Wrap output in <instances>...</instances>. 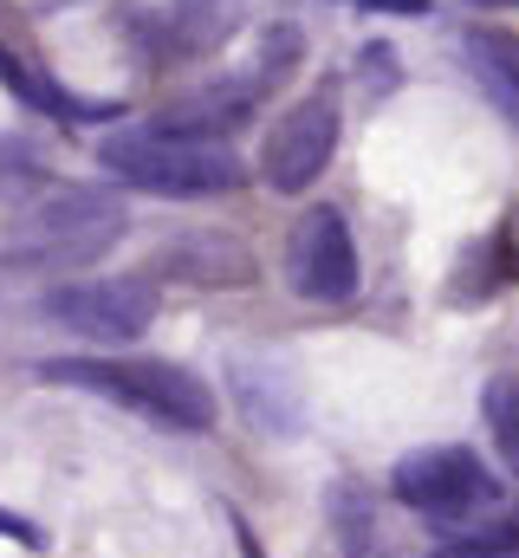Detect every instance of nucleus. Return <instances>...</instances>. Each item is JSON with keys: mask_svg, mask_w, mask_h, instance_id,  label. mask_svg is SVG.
Segmentation results:
<instances>
[{"mask_svg": "<svg viewBox=\"0 0 519 558\" xmlns=\"http://www.w3.org/2000/svg\"><path fill=\"white\" fill-rule=\"evenodd\" d=\"M130 234V208L118 189H52L39 195L26 215H13V228L0 234V267L33 279H72L98 267L118 241Z\"/></svg>", "mask_w": 519, "mask_h": 558, "instance_id": "f257e3e1", "label": "nucleus"}, {"mask_svg": "<svg viewBox=\"0 0 519 558\" xmlns=\"http://www.w3.org/2000/svg\"><path fill=\"white\" fill-rule=\"evenodd\" d=\"M98 169L118 175L124 189L162 195V202H208V195H234L248 182V162L221 137H189V131H162V124H124V131L98 137Z\"/></svg>", "mask_w": 519, "mask_h": 558, "instance_id": "f03ea898", "label": "nucleus"}, {"mask_svg": "<svg viewBox=\"0 0 519 558\" xmlns=\"http://www.w3.org/2000/svg\"><path fill=\"white\" fill-rule=\"evenodd\" d=\"M46 384H72V390H92L105 403H124L136 416L162 422L169 435H202L215 428V390L182 371V364H162V357H52L39 364Z\"/></svg>", "mask_w": 519, "mask_h": 558, "instance_id": "7ed1b4c3", "label": "nucleus"}, {"mask_svg": "<svg viewBox=\"0 0 519 558\" xmlns=\"http://www.w3.org/2000/svg\"><path fill=\"white\" fill-rule=\"evenodd\" d=\"M389 494H396L409 513L435 520V526H461V520H481V513L500 507L494 468H487L474 448H461V441L409 448V454L389 468Z\"/></svg>", "mask_w": 519, "mask_h": 558, "instance_id": "20e7f679", "label": "nucleus"}, {"mask_svg": "<svg viewBox=\"0 0 519 558\" xmlns=\"http://www.w3.org/2000/svg\"><path fill=\"white\" fill-rule=\"evenodd\" d=\"M162 312V286L156 274H98V279H52L39 292V318L92 338V344H130L156 325Z\"/></svg>", "mask_w": 519, "mask_h": 558, "instance_id": "39448f33", "label": "nucleus"}, {"mask_svg": "<svg viewBox=\"0 0 519 558\" xmlns=\"http://www.w3.org/2000/svg\"><path fill=\"white\" fill-rule=\"evenodd\" d=\"M338 137H345V98H338V85L325 78V85H312L299 105H286V111L273 118V131L260 143V182H266L273 195H305V189L331 169Z\"/></svg>", "mask_w": 519, "mask_h": 558, "instance_id": "423d86ee", "label": "nucleus"}, {"mask_svg": "<svg viewBox=\"0 0 519 558\" xmlns=\"http://www.w3.org/2000/svg\"><path fill=\"white\" fill-rule=\"evenodd\" d=\"M286 286L305 305H345L364 286V260L351 241V221L338 208H305L286 234Z\"/></svg>", "mask_w": 519, "mask_h": 558, "instance_id": "0eeeda50", "label": "nucleus"}, {"mask_svg": "<svg viewBox=\"0 0 519 558\" xmlns=\"http://www.w3.org/2000/svg\"><path fill=\"white\" fill-rule=\"evenodd\" d=\"M149 274L176 279V286H202V292H241V286H260V260L248 241L234 234H215V228H189L176 241H162L149 254Z\"/></svg>", "mask_w": 519, "mask_h": 558, "instance_id": "6e6552de", "label": "nucleus"}, {"mask_svg": "<svg viewBox=\"0 0 519 558\" xmlns=\"http://www.w3.org/2000/svg\"><path fill=\"white\" fill-rule=\"evenodd\" d=\"M228 377H234V403H241V416L254 422L260 435H292V428H299V397H292V384H286L273 364H260V357H234Z\"/></svg>", "mask_w": 519, "mask_h": 558, "instance_id": "1a4fd4ad", "label": "nucleus"}, {"mask_svg": "<svg viewBox=\"0 0 519 558\" xmlns=\"http://www.w3.org/2000/svg\"><path fill=\"white\" fill-rule=\"evenodd\" d=\"M260 85H202V92H189V98H169L162 111H156V124L162 131H189V137H221V131H234L248 111H254Z\"/></svg>", "mask_w": 519, "mask_h": 558, "instance_id": "9d476101", "label": "nucleus"}, {"mask_svg": "<svg viewBox=\"0 0 519 558\" xmlns=\"http://www.w3.org/2000/svg\"><path fill=\"white\" fill-rule=\"evenodd\" d=\"M0 92H13L26 111H39V118H111L118 105H85V98H72V92H59L46 72H33L13 46H0Z\"/></svg>", "mask_w": 519, "mask_h": 558, "instance_id": "9b49d317", "label": "nucleus"}, {"mask_svg": "<svg viewBox=\"0 0 519 558\" xmlns=\"http://www.w3.org/2000/svg\"><path fill=\"white\" fill-rule=\"evenodd\" d=\"M514 279H519V247H514V234H494L487 247H468V260L455 267L448 299H455V305H474V299H494V292H507Z\"/></svg>", "mask_w": 519, "mask_h": 558, "instance_id": "f8f14e48", "label": "nucleus"}, {"mask_svg": "<svg viewBox=\"0 0 519 558\" xmlns=\"http://www.w3.org/2000/svg\"><path fill=\"white\" fill-rule=\"evenodd\" d=\"M468 52H474V78L519 124V39H507V33H468Z\"/></svg>", "mask_w": 519, "mask_h": 558, "instance_id": "ddd939ff", "label": "nucleus"}, {"mask_svg": "<svg viewBox=\"0 0 519 558\" xmlns=\"http://www.w3.org/2000/svg\"><path fill=\"white\" fill-rule=\"evenodd\" d=\"M519 553V513H494V520H461L442 526L435 558H507Z\"/></svg>", "mask_w": 519, "mask_h": 558, "instance_id": "4468645a", "label": "nucleus"}, {"mask_svg": "<svg viewBox=\"0 0 519 558\" xmlns=\"http://www.w3.org/2000/svg\"><path fill=\"white\" fill-rule=\"evenodd\" d=\"M52 195V162L26 137H0V202H33Z\"/></svg>", "mask_w": 519, "mask_h": 558, "instance_id": "2eb2a0df", "label": "nucleus"}, {"mask_svg": "<svg viewBox=\"0 0 519 558\" xmlns=\"http://www.w3.org/2000/svg\"><path fill=\"white\" fill-rule=\"evenodd\" d=\"M234 26H228V13H215V7H169L162 13V46L169 52H182V59H195V52H208V46H221Z\"/></svg>", "mask_w": 519, "mask_h": 558, "instance_id": "dca6fc26", "label": "nucleus"}, {"mask_svg": "<svg viewBox=\"0 0 519 558\" xmlns=\"http://www.w3.org/2000/svg\"><path fill=\"white\" fill-rule=\"evenodd\" d=\"M481 416H487V435H494L507 474L519 481V377H494L481 390Z\"/></svg>", "mask_w": 519, "mask_h": 558, "instance_id": "f3484780", "label": "nucleus"}, {"mask_svg": "<svg viewBox=\"0 0 519 558\" xmlns=\"http://www.w3.org/2000/svg\"><path fill=\"white\" fill-rule=\"evenodd\" d=\"M358 72H364V85H371V98H389L396 85H402V72H396V46H364L358 52Z\"/></svg>", "mask_w": 519, "mask_h": 558, "instance_id": "a211bd4d", "label": "nucleus"}, {"mask_svg": "<svg viewBox=\"0 0 519 558\" xmlns=\"http://www.w3.org/2000/svg\"><path fill=\"white\" fill-rule=\"evenodd\" d=\"M338 520L351 526V539H345V546H351V558H371V539H384V533L364 520V500H358V494H338Z\"/></svg>", "mask_w": 519, "mask_h": 558, "instance_id": "6ab92c4d", "label": "nucleus"}, {"mask_svg": "<svg viewBox=\"0 0 519 558\" xmlns=\"http://www.w3.org/2000/svg\"><path fill=\"white\" fill-rule=\"evenodd\" d=\"M351 7H371V13H396V20H415V13H429V0H351Z\"/></svg>", "mask_w": 519, "mask_h": 558, "instance_id": "aec40b11", "label": "nucleus"}, {"mask_svg": "<svg viewBox=\"0 0 519 558\" xmlns=\"http://www.w3.org/2000/svg\"><path fill=\"white\" fill-rule=\"evenodd\" d=\"M228 526H234V539H241V558H260V539H254V526H248V520H241L234 507H228Z\"/></svg>", "mask_w": 519, "mask_h": 558, "instance_id": "412c9836", "label": "nucleus"}, {"mask_svg": "<svg viewBox=\"0 0 519 558\" xmlns=\"http://www.w3.org/2000/svg\"><path fill=\"white\" fill-rule=\"evenodd\" d=\"M514 7H519V0H514Z\"/></svg>", "mask_w": 519, "mask_h": 558, "instance_id": "4be33fe9", "label": "nucleus"}]
</instances>
